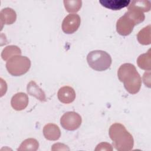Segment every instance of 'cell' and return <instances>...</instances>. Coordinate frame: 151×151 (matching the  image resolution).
<instances>
[{
	"label": "cell",
	"mask_w": 151,
	"mask_h": 151,
	"mask_svg": "<svg viewBox=\"0 0 151 151\" xmlns=\"http://www.w3.org/2000/svg\"><path fill=\"white\" fill-rule=\"evenodd\" d=\"M119 80L123 83L125 89L130 94L137 93L141 87L142 78L135 66L131 63H124L117 71Z\"/></svg>",
	"instance_id": "1"
},
{
	"label": "cell",
	"mask_w": 151,
	"mask_h": 151,
	"mask_svg": "<svg viewBox=\"0 0 151 151\" xmlns=\"http://www.w3.org/2000/svg\"><path fill=\"white\" fill-rule=\"evenodd\" d=\"M109 136L112 140L113 146L118 151H129L133 149L134 139L132 135L121 123L111 124L109 130Z\"/></svg>",
	"instance_id": "2"
},
{
	"label": "cell",
	"mask_w": 151,
	"mask_h": 151,
	"mask_svg": "<svg viewBox=\"0 0 151 151\" xmlns=\"http://www.w3.org/2000/svg\"><path fill=\"white\" fill-rule=\"evenodd\" d=\"M87 61L92 69L103 71L110 67L112 60L110 54L107 52L103 50H94L88 54Z\"/></svg>",
	"instance_id": "3"
},
{
	"label": "cell",
	"mask_w": 151,
	"mask_h": 151,
	"mask_svg": "<svg viewBox=\"0 0 151 151\" xmlns=\"http://www.w3.org/2000/svg\"><path fill=\"white\" fill-rule=\"evenodd\" d=\"M31 61L25 56L15 55L6 63L8 72L13 76H20L27 73L31 67Z\"/></svg>",
	"instance_id": "4"
},
{
	"label": "cell",
	"mask_w": 151,
	"mask_h": 151,
	"mask_svg": "<svg viewBox=\"0 0 151 151\" xmlns=\"http://www.w3.org/2000/svg\"><path fill=\"white\" fill-rule=\"evenodd\" d=\"M82 119L81 116L75 111H67L60 119V124L65 130L73 131L81 125Z\"/></svg>",
	"instance_id": "5"
},
{
	"label": "cell",
	"mask_w": 151,
	"mask_h": 151,
	"mask_svg": "<svg viewBox=\"0 0 151 151\" xmlns=\"http://www.w3.org/2000/svg\"><path fill=\"white\" fill-rule=\"evenodd\" d=\"M81 22L80 16L76 14H70L63 21L61 28L63 32L67 34L74 33L78 29Z\"/></svg>",
	"instance_id": "6"
},
{
	"label": "cell",
	"mask_w": 151,
	"mask_h": 151,
	"mask_svg": "<svg viewBox=\"0 0 151 151\" xmlns=\"http://www.w3.org/2000/svg\"><path fill=\"white\" fill-rule=\"evenodd\" d=\"M135 25H136L134 22L124 14L117 21L116 31L119 34L127 36L131 34Z\"/></svg>",
	"instance_id": "7"
},
{
	"label": "cell",
	"mask_w": 151,
	"mask_h": 151,
	"mask_svg": "<svg viewBox=\"0 0 151 151\" xmlns=\"http://www.w3.org/2000/svg\"><path fill=\"white\" fill-rule=\"evenodd\" d=\"M57 97L60 102L64 104H70L74 101L76 92L71 87L65 86L58 90Z\"/></svg>",
	"instance_id": "8"
},
{
	"label": "cell",
	"mask_w": 151,
	"mask_h": 151,
	"mask_svg": "<svg viewBox=\"0 0 151 151\" xmlns=\"http://www.w3.org/2000/svg\"><path fill=\"white\" fill-rule=\"evenodd\" d=\"M12 107L17 111L25 109L28 104V97L24 93L19 92L14 94L11 100Z\"/></svg>",
	"instance_id": "9"
},
{
	"label": "cell",
	"mask_w": 151,
	"mask_h": 151,
	"mask_svg": "<svg viewBox=\"0 0 151 151\" xmlns=\"http://www.w3.org/2000/svg\"><path fill=\"white\" fill-rule=\"evenodd\" d=\"M45 138L48 140H57L61 136V131L57 125L54 123L45 124L42 130Z\"/></svg>",
	"instance_id": "10"
},
{
	"label": "cell",
	"mask_w": 151,
	"mask_h": 151,
	"mask_svg": "<svg viewBox=\"0 0 151 151\" xmlns=\"http://www.w3.org/2000/svg\"><path fill=\"white\" fill-rule=\"evenodd\" d=\"M17 19V14L11 8H5L0 12L1 24L2 25H11L14 23Z\"/></svg>",
	"instance_id": "11"
},
{
	"label": "cell",
	"mask_w": 151,
	"mask_h": 151,
	"mask_svg": "<svg viewBox=\"0 0 151 151\" xmlns=\"http://www.w3.org/2000/svg\"><path fill=\"white\" fill-rule=\"evenodd\" d=\"M129 0H100V4L104 7L111 10H120L128 6L130 3Z\"/></svg>",
	"instance_id": "12"
},
{
	"label": "cell",
	"mask_w": 151,
	"mask_h": 151,
	"mask_svg": "<svg viewBox=\"0 0 151 151\" xmlns=\"http://www.w3.org/2000/svg\"><path fill=\"white\" fill-rule=\"evenodd\" d=\"M27 91L28 94L34 96L41 101H46V96L44 91L37 85L34 81H31L27 86Z\"/></svg>",
	"instance_id": "13"
},
{
	"label": "cell",
	"mask_w": 151,
	"mask_h": 151,
	"mask_svg": "<svg viewBox=\"0 0 151 151\" xmlns=\"http://www.w3.org/2000/svg\"><path fill=\"white\" fill-rule=\"evenodd\" d=\"M21 54V49L17 45H11L5 47L1 52V57L4 61H8L11 57Z\"/></svg>",
	"instance_id": "14"
},
{
	"label": "cell",
	"mask_w": 151,
	"mask_h": 151,
	"mask_svg": "<svg viewBox=\"0 0 151 151\" xmlns=\"http://www.w3.org/2000/svg\"><path fill=\"white\" fill-rule=\"evenodd\" d=\"M150 57V49L146 53L140 55L137 59V64L139 67L145 70L150 71L151 69Z\"/></svg>",
	"instance_id": "15"
},
{
	"label": "cell",
	"mask_w": 151,
	"mask_h": 151,
	"mask_svg": "<svg viewBox=\"0 0 151 151\" xmlns=\"http://www.w3.org/2000/svg\"><path fill=\"white\" fill-rule=\"evenodd\" d=\"M137 39L140 44H150V25L145 27L138 32L137 35Z\"/></svg>",
	"instance_id": "16"
},
{
	"label": "cell",
	"mask_w": 151,
	"mask_h": 151,
	"mask_svg": "<svg viewBox=\"0 0 151 151\" xmlns=\"http://www.w3.org/2000/svg\"><path fill=\"white\" fill-rule=\"evenodd\" d=\"M39 147L38 142L34 138H28L24 140L17 150H31L35 151L38 150Z\"/></svg>",
	"instance_id": "17"
},
{
	"label": "cell",
	"mask_w": 151,
	"mask_h": 151,
	"mask_svg": "<svg viewBox=\"0 0 151 151\" xmlns=\"http://www.w3.org/2000/svg\"><path fill=\"white\" fill-rule=\"evenodd\" d=\"M63 2L65 10L70 13L78 12L82 6L81 0H64Z\"/></svg>",
	"instance_id": "18"
},
{
	"label": "cell",
	"mask_w": 151,
	"mask_h": 151,
	"mask_svg": "<svg viewBox=\"0 0 151 151\" xmlns=\"http://www.w3.org/2000/svg\"><path fill=\"white\" fill-rule=\"evenodd\" d=\"M130 4L137 7V8L140 9L143 12H149L150 10L151 3L150 1H145V0L133 1H131Z\"/></svg>",
	"instance_id": "19"
},
{
	"label": "cell",
	"mask_w": 151,
	"mask_h": 151,
	"mask_svg": "<svg viewBox=\"0 0 151 151\" xmlns=\"http://www.w3.org/2000/svg\"><path fill=\"white\" fill-rule=\"evenodd\" d=\"M96 151V150H110L111 151L113 150V147L111 145L107 142H102L99 143L96 149H94Z\"/></svg>",
	"instance_id": "20"
},
{
	"label": "cell",
	"mask_w": 151,
	"mask_h": 151,
	"mask_svg": "<svg viewBox=\"0 0 151 151\" xmlns=\"http://www.w3.org/2000/svg\"><path fill=\"white\" fill-rule=\"evenodd\" d=\"M69 150V148L67 147V145L63 144V143H55L52 145V147H51V150Z\"/></svg>",
	"instance_id": "21"
}]
</instances>
